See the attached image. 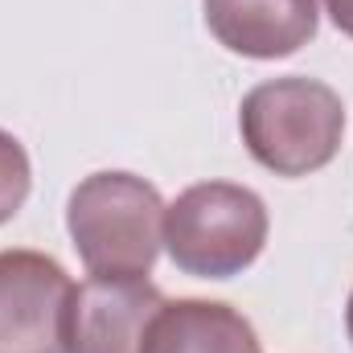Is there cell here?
<instances>
[{"mask_svg":"<svg viewBox=\"0 0 353 353\" xmlns=\"http://www.w3.org/2000/svg\"><path fill=\"white\" fill-rule=\"evenodd\" d=\"M165 201L136 173H90L66 205V230L90 275H148L165 243Z\"/></svg>","mask_w":353,"mask_h":353,"instance_id":"2","label":"cell"},{"mask_svg":"<svg viewBox=\"0 0 353 353\" xmlns=\"http://www.w3.org/2000/svg\"><path fill=\"white\" fill-rule=\"evenodd\" d=\"M325 12L345 37H353V0H325Z\"/></svg>","mask_w":353,"mask_h":353,"instance_id":"9","label":"cell"},{"mask_svg":"<svg viewBox=\"0 0 353 353\" xmlns=\"http://www.w3.org/2000/svg\"><path fill=\"white\" fill-rule=\"evenodd\" d=\"M345 329H350V341H353V292H350V304H345Z\"/></svg>","mask_w":353,"mask_h":353,"instance_id":"10","label":"cell"},{"mask_svg":"<svg viewBox=\"0 0 353 353\" xmlns=\"http://www.w3.org/2000/svg\"><path fill=\"white\" fill-rule=\"evenodd\" d=\"M267 243V205L247 185L201 181L165 210V247L176 271L230 279L259 259Z\"/></svg>","mask_w":353,"mask_h":353,"instance_id":"3","label":"cell"},{"mask_svg":"<svg viewBox=\"0 0 353 353\" xmlns=\"http://www.w3.org/2000/svg\"><path fill=\"white\" fill-rule=\"evenodd\" d=\"M239 132L247 152L275 176H308L337 157L345 107L341 94L321 79H267L243 94Z\"/></svg>","mask_w":353,"mask_h":353,"instance_id":"1","label":"cell"},{"mask_svg":"<svg viewBox=\"0 0 353 353\" xmlns=\"http://www.w3.org/2000/svg\"><path fill=\"white\" fill-rule=\"evenodd\" d=\"M74 283L41 251H0V353H66Z\"/></svg>","mask_w":353,"mask_h":353,"instance_id":"4","label":"cell"},{"mask_svg":"<svg viewBox=\"0 0 353 353\" xmlns=\"http://www.w3.org/2000/svg\"><path fill=\"white\" fill-rule=\"evenodd\" d=\"M205 25L230 54L275 62L316 37V0H201Z\"/></svg>","mask_w":353,"mask_h":353,"instance_id":"6","label":"cell"},{"mask_svg":"<svg viewBox=\"0 0 353 353\" xmlns=\"http://www.w3.org/2000/svg\"><path fill=\"white\" fill-rule=\"evenodd\" d=\"M29 185H33V169H29L25 144H21L12 132L0 128V226L25 205Z\"/></svg>","mask_w":353,"mask_h":353,"instance_id":"8","label":"cell"},{"mask_svg":"<svg viewBox=\"0 0 353 353\" xmlns=\"http://www.w3.org/2000/svg\"><path fill=\"white\" fill-rule=\"evenodd\" d=\"M161 304V288L144 275H90L70 300L66 353H140Z\"/></svg>","mask_w":353,"mask_h":353,"instance_id":"5","label":"cell"},{"mask_svg":"<svg viewBox=\"0 0 353 353\" xmlns=\"http://www.w3.org/2000/svg\"><path fill=\"white\" fill-rule=\"evenodd\" d=\"M140 353H263L255 325L222 300H165Z\"/></svg>","mask_w":353,"mask_h":353,"instance_id":"7","label":"cell"}]
</instances>
